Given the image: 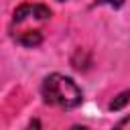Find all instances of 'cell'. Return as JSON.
<instances>
[{"instance_id":"7a4b0ae2","label":"cell","mask_w":130,"mask_h":130,"mask_svg":"<svg viewBox=\"0 0 130 130\" xmlns=\"http://www.w3.org/2000/svg\"><path fill=\"white\" fill-rule=\"evenodd\" d=\"M28 18L49 20V18H51V10H49V6H45V4H22V6H18V8L14 10L12 22H14V24H20V22H24V20H28Z\"/></svg>"},{"instance_id":"277c9868","label":"cell","mask_w":130,"mask_h":130,"mask_svg":"<svg viewBox=\"0 0 130 130\" xmlns=\"http://www.w3.org/2000/svg\"><path fill=\"white\" fill-rule=\"evenodd\" d=\"M128 102H130V91H122L120 95H116V98L110 102V110H112V112H118V110H122Z\"/></svg>"},{"instance_id":"8992f818","label":"cell","mask_w":130,"mask_h":130,"mask_svg":"<svg viewBox=\"0 0 130 130\" xmlns=\"http://www.w3.org/2000/svg\"><path fill=\"white\" fill-rule=\"evenodd\" d=\"M108 2H110V4L114 6V8H120V6L124 4V0H108Z\"/></svg>"},{"instance_id":"6da1fadb","label":"cell","mask_w":130,"mask_h":130,"mask_svg":"<svg viewBox=\"0 0 130 130\" xmlns=\"http://www.w3.org/2000/svg\"><path fill=\"white\" fill-rule=\"evenodd\" d=\"M41 93L45 104L61 108V110H73L83 102V91L81 87L67 75L61 73H51L45 77L41 85Z\"/></svg>"},{"instance_id":"3957f363","label":"cell","mask_w":130,"mask_h":130,"mask_svg":"<svg viewBox=\"0 0 130 130\" xmlns=\"http://www.w3.org/2000/svg\"><path fill=\"white\" fill-rule=\"evenodd\" d=\"M16 41L22 47H37V45H41L43 35H41V30H24V32H20L16 37Z\"/></svg>"},{"instance_id":"5b68a950","label":"cell","mask_w":130,"mask_h":130,"mask_svg":"<svg viewBox=\"0 0 130 130\" xmlns=\"http://www.w3.org/2000/svg\"><path fill=\"white\" fill-rule=\"evenodd\" d=\"M116 128H130V116H126V118H122L118 124H116Z\"/></svg>"}]
</instances>
